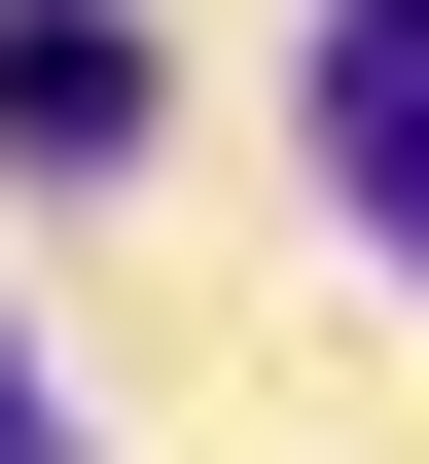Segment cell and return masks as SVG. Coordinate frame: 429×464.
Listing matches in <instances>:
<instances>
[{"label":"cell","instance_id":"obj_1","mask_svg":"<svg viewBox=\"0 0 429 464\" xmlns=\"http://www.w3.org/2000/svg\"><path fill=\"white\" fill-rule=\"evenodd\" d=\"M322 179H358V250L429 286V0H322Z\"/></svg>","mask_w":429,"mask_h":464},{"label":"cell","instance_id":"obj_2","mask_svg":"<svg viewBox=\"0 0 429 464\" xmlns=\"http://www.w3.org/2000/svg\"><path fill=\"white\" fill-rule=\"evenodd\" d=\"M0 143H36V179L143 143V36H108V0H0Z\"/></svg>","mask_w":429,"mask_h":464},{"label":"cell","instance_id":"obj_3","mask_svg":"<svg viewBox=\"0 0 429 464\" xmlns=\"http://www.w3.org/2000/svg\"><path fill=\"white\" fill-rule=\"evenodd\" d=\"M0 464H72V429H36V357H0Z\"/></svg>","mask_w":429,"mask_h":464}]
</instances>
